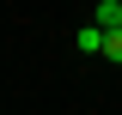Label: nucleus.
<instances>
[{"label":"nucleus","instance_id":"nucleus-1","mask_svg":"<svg viewBox=\"0 0 122 115\" xmlns=\"http://www.w3.org/2000/svg\"><path fill=\"white\" fill-rule=\"evenodd\" d=\"M104 36H110L104 24H92V30H79V49H86V55H104Z\"/></svg>","mask_w":122,"mask_h":115},{"label":"nucleus","instance_id":"nucleus-2","mask_svg":"<svg viewBox=\"0 0 122 115\" xmlns=\"http://www.w3.org/2000/svg\"><path fill=\"white\" fill-rule=\"evenodd\" d=\"M98 24H104V30H122V0H104V6H98Z\"/></svg>","mask_w":122,"mask_h":115},{"label":"nucleus","instance_id":"nucleus-3","mask_svg":"<svg viewBox=\"0 0 122 115\" xmlns=\"http://www.w3.org/2000/svg\"><path fill=\"white\" fill-rule=\"evenodd\" d=\"M104 55H110V61L122 67V30H110V36H104Z\"/></svg>","mask_w":122,"mask_h":115}]
</instances>
